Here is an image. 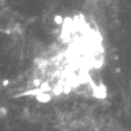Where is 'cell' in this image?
Returning <instances> with one entry per match:
<instances>
[{"label": "cell", "instance_id": "obj_1", "mask_svg": "<svg viewBox=\"0 0 131 131\" xmlns=\"http://www.w3.org/2000/svg\"><path fill=\"white\" fill-rule=\"evenodd\" d=\"M64 131H114V127L109 122L86 114L70 121V123L66 125Z\"/></svg>", "mask_w": 131, "mask_h": 131}]
</instances>
